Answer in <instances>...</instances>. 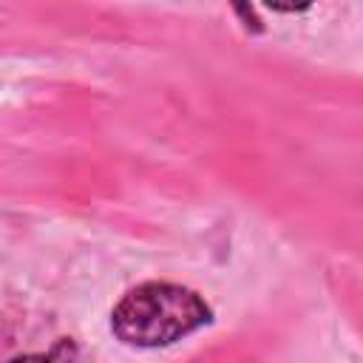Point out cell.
<instances>
[{"mask_svg": "<svg viewBox=\"0 0 363 363\" xmlns=\"http://www.w3.org/2000/svg\"><path fill=\"white\" fill-rule=\"evenodd\" d=\"M65 343H60L57 349H51L48 354H26V357H14L9 363H62L65 360Z\"/></svg>", "mask_w": 363, "mask_h": 363, "instance_id": "obj_2", "label": "cell"}, {"mask_svg": "<svg viewBox=\"0 0 363 363\" xmlns=\"http://www.w3.org/2000/svg\"><path fill=\"white\" fill-rule=\"evenodd\" d=\"M210 320L204 301L173 284H142L113 309V332L130 346H167Z\"/></svg>", "mask_w": 363, "mask_h": 363, "instance_id": "obj_1", "label": "cell"}]
</instances>
